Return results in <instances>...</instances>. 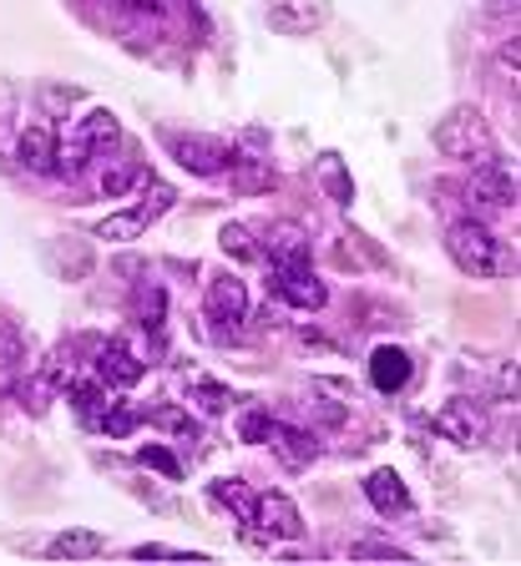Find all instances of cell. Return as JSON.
<instances>
[{
    "mask_svg": "<svg viewBox=\"0 0 521 566\" xmlns=\"http://www.w3.org/2000/svg\"><path fill=\"white\" fill-rule=\"evenodd\" d=\"M446 248L456 259V269L471 273V279H507V273H517V253L507 243H497V233L486 223H471V218L450 223Z\"/></svg>",
    "mask_w": 521,
    "mask_h": 566,
    "instance_id": "1",
    "label": "cell"
},
{
    "mask_svg": "<svg viewBox=\"0 0 521 566\" xmlns=\"http://www.w3.org/2000/svg\"><path fill=\"white\" fill-rule=\"evenodd\" d=\"M436 147L446 157H461V163H491L497 157V142H491V132H486V117L476 112V106H456L446 122L436 127Z\"/></svg>",
    "mask_w": 521,
    "mask_h": 566,
    "instance_id": "2",
    "label": "cell"
},
{
    "mask_svg": "<svg viewBox=\"0 0 521 566\" xmlns=\"http://www.w3.org/2000/svg\"><path fill=\"white\" fill-rule=\"evenodd\" d=\"M112 142H122V127L112 112H86L82 122L72 127V137L56 147V167H66V172H76V167H86L92 157H102L112 147Z\"/></svg>",
    "mask_w": 521,
    "mask_h": 566,
    "instance_id": "3",
    "label": "cell"
},
{
    "mask_svg": "<svg viewBox=\"0 0 521 566\" xmlns=\"http://www.w3.org/2000/svg\"><path fill=\"white\" fill-rule=\"evenodd\" d=\"M178 202V192L167 188V182H147V192H143V202L132 212H117V218H107V223H96V238H107V243H127V238H137L147 223H157L167 208Z\"/></svg>",
    "mask_w": 521,
    "mask_h": 566,
    "instance_id": "4",
    "label": "cell"
},
{
    "mask_svg": "<svg viewBox=\"0 0 521 566\" xmlns=\"http://www.w3.org/2000/svg\"><path fill=\"white\" fill-rule=\"evenodd\" d=\"M167 147H173V157H178L188 172H198V177H213V172H223L228 163H233V147H228L223 137H198V132H167Z\"/></svg>",
    "mask_w": 521,
    "mask_h": 566,
    "instance_id": "5",
    "label": "cell"
},
{
    "mask_svg": "<svg viewBox=\"0 0 521 566\" xmlns=\"http://www.w3.org/2000/svg\"><path fill=\"white\" fill-rule=\"evenodd\" d=\"M202 314H208V324H218V334H233V324H243V314H249V289H243V279L218 273V279L208 283Z\"/></svg>",
    "mask_w": 521,
    "mask_h": 566,
    "instance_id": "6",
    "label": "cell"
},
{
    "mask_svg": "<svg viewBox=\"0 0 521 566\" xmlns=\"http://www.w3.org/2000/svg\"><path fill=\"white\" fill-rule=\"evenodd\" d=\"M273 294L294 308H324L330 289H324L320 273L309 269V259H304V263H273Z\"/></svg>",
    "mask_w": 521,
    "mask_h": 566,
    "instance_id": "7",
    "label": "cell"
},
{
    "mask_svg": "<svg viewBox=\"0 0 521 566\" xmlns=\"http://www.w3.org/2000/svg\"><path fill=\"white\" fill-rule=\"evenodd\" d=\"M263 446L273 450V460L279 465H289V471H304V465H314L320 460V440L309 436V430H299V424H279L273 420V430H269V440Z\"/></svg>",
    "mask_w": 521,
    "mask_h": 566,
    "instance_id": "8",
    "label": "cell"
},
{
    "mask_svg": "<svg viewBox=\"0 0 521 566\" xmlns=\"http://www.w3.org/2000/svg\"><path fill=\"white\" fill-rule=\"evenodd\" d=\"M324 21H330L324 0H273V11H269V25L279 35H309V31H320Z\"/></svg>",
    "mask_w": 521,
    "mask_h": 566,
    "instance_id": "9",
    "label": "cell"
},
{
    "mask_svg": "<svg viewBox=\"0 0 521 566\" xmlns=\"http://www.w3.org/2000/svg\"><path fill=\"white\" fill-rule=\"evenodd\" d=\"M471 192L486 202V208H517V172H511L501 157H491V163L476 167Z\"/></svg>",
    "mask_w": 521,
    "mask_h": 566,
    "instance_id": "10",
    "label": "cell"
},
{
    "mask_svg": "<svg viewBox=\"0 0 521 566\" xmlns=\"http://www.w3.org/2000/svg\"><path fill=\"white\" fill-rule=\"evenodd\" d=\"M253 526H263L269 536H284V542H294L299 531H304V516H299V506L289 501V495L269 491L253 501Z\"/></svg>",
    "mask_w": 521,
    "mask_h": 566,
    "instance_id": "11",
    "label": "cell"
},
{
    "mask_svg": "<svg viewBox=\"0 0 521 566\" xmlns=\"http://www.w3.org/2000/svg\"><path fill=\"white\" fill-rule=\"evenodd\" d=\"M415 365H410V354L395 349V344H379L375 354H369V385L379 389V395H400L405 385H410Z\"/></svg>",
    "mask_w": 521,
    "mask_h": 566,
    "instance_id": "12",
    "label": "cell"
},
{
    "mask_svg": "<svg viewBox=\"0 0 521 566\" xmlns=\"http://www.w3.org/2000/svg\"><path fill=\"white\" fill-rule=\"evenodd\" d=\"M143 369L147 365L122 339H107L102 349H96V379H102V385H122V389H127V385H137V379H143Z\"/></svg>",
    "mask_w": 521,
    "mask_h": 566,
    "instance_id": "13",
    "label": "cell"
},
{
    "mask_svg": "<svg viewBox=\"0 0 521 566\" xmlns=\"http://www.w3.org/2000/svg\"><path fill=\"white\" fill-rule=\"evenodd\" d=\"M365 495L379 516H405V511H410V491H405V481L395 471H369Z\"/></svg>",
    "mask_w": 521,
    "mask_h": 566,
    "instance_id": "14",
    "label": "cell"
},
{
    "mask_svg": "<svg viewBox=\"0 0 521 566\" xmlns=\"http://www.w3.org/2000/svg\"><path fill=\"white\" fill-rule=\"evenodd\" d=\"M436 430H440V436H450L456 446H481L486 420H481V410H471L466 400H456V405H450V410L436 420Z\"/></svg>",
    "mask_w": 521,
    "mask_h": 566,
    "instance_id": "15",
    "label": "cell"
},
{
    "mask_svg": "<svg viewBox=\"0 0 521 566\" xmlns=\"http://www.w3.org/2000/svg\"><path fill=\"white\" fill-rule=\"evenodd\" d=\"M21 163L31 167V172H51V167H56V132H51L46 122L21 132Z\"/></svg>",
    "mask_w": 521,
    "mask_h": 566,
    "instance_id": "16",
    "label": "cell"
},
{
    "mask_svg": "<svg viewBox=\"0 0 521 566\" xmlns=\"http://www.w3.org/2000/svg\"><path fill=\"white\" fill-rule=\"evenodd\" d=\"M269 263H304L309 259V233L299 223H273L269 228Z\"/></svg>",
    "mask_w": 521,
    "mask_h": 566,
    "instance_id": "17",
    "label": "cell"
},
{
    "mask_svg": "<svg viewBox=\"0 0 521 566\" xmlns=\"http://www.w3.org/2000/svg\"><path fill=\"white\" fill-rule=\"evenodd\" d=\"M21 369H25V344H21V334L11 329V324H0V395L21 379Z\"/></svg>",
    "mask_w": 521,
    "mask_h": 566,
    "instance_id": "18",
    "label": "cell"
},
{
    "mask_svg": "<svg viewBox=\"0 0 521 566\" xmlns=\"http://www.w3.org/2000/svg\"><path fill=\"white\" fill-rule=\"evenodd\" d=\"M102 546H107V542H102L96 531H61V536L46 546V552H51V556H66V562H76V556H96Z\"/></svg>",
    "mask_w": 521,
    "mask_h": 566,
    "instance_id": "19",
    "label": "cell"
},
{
    "mask_svg": "<svg viewBox=\"0 0 521 566\" xmlns=\"http://www.w3.org/2000/svg\"><path fill=\"white\" fill-rule=\"evenodd\" d=\"M188 395H192V400H198L208 415H223L228 405H233V389L218 385V379H202V375H192V379H188Z\"/></svg>",
    "mask_w": 521,
    "mask_h": 566,
    "instance_id": "20",
    "label": "cell"
},
{
    "mask_svg": "<svg viewBox=\"0 0 521 566\" xmlns=\"http://www.w3.org/2000/svg\"><path fill=\"white\" fill-rule=\"evenodd\" d=\"M213 501L233 511L243 526H253V495L243 491V481H213Z\"/></svg>",
    "mask_w": 521,
    "mask_h": 566,
    "instance_id": "21",
    "label": "cell"
},
{
    "mask_svg": "<svg viewBox=\"0 0 521 566\" xmlns=\"http://www.w3.org/2000/svg\"><path fill=\"white\" fill-rule=\"evenodd\" d=\"M320 177H324V188H330V198L350 208V198H355V182H350V172H344V163L334 153L320 157Z\"/></svg>",
    "mask_w": 521,
    "mask_h": 566,
    "instance_id": "22",
    "label": "cell"
},
{
    "mask_svg": "<svg viewBox=\"0 0 521 566\" xmlns=\"http://www.w3.org/2000/svg\"><path fill=\"white\" fill-rule=\"evenodd\" d=\"M137 177H143V167L132 163V157H117V163L102 172V192H107V198H122V192H127Z\"/></svg>",
    "mask_w": 521,
    "mask_h": 566,
    "instance_id": "23",
    "label": "cell"
},
{
    "mask_svg": "<svg viewBox=\"0 0 521 566\" xmlns=\"http://www.w3.org/2000/svg\"><path fill=\"white\" fill-rule=\"evenodd\" d=\"M72 400H76V415H82L86 424H102V415H107V395H102V385H76Z\"/></svg>",
    "mask_w": 521,
    "mask_h": 566,
    "instance_id": "24",
    "label": "cell"
},
{
    "mask_svg": "<svg viewBox=\"0 0 521 566\" xmlns=\"http://www.w3.org/2000/svg\"><path fill=\"white\" fill-rule=\"evenodd\" d=\"M147 420L167 424V430H178L183 440H198V436H202L198 424H192V420H188V415H183V410H173V405H153V410H147Z\"/></svg>",
    "mask_w": 521,
    "mask_h": 566,
    "instance_id": "25",
    "label": "cell"
},
{
    "mask_svg": "<svg viewBox=\"0 0 521 566\" xmlns=\"http://www.w3.org/2000/svg\"><path fill=\"white\" fill-rule=\"evenodd\" d=\"M223 253H233V259H243V263H253V259H259V248H253L249 228L228 223V228H223Z\"/></svg>",
    "mask_w": 521,
    "mask_h": 566,
    "instance_id": "26",
    "label": "cell"
},
{
    "mask_svg": "<svg viewBox=\"0 0 521 566\" xmlns=\"http://www.w3.org/2000/svg\"><path fill=\"white\" fill-rule=\"evenodd\" d=\"M137 420H143V415L127 410V405H107V415H102V430L122 440V436H132V430H137Z\"/></svg>",
    "mask_w": 521,
    "mask_h": 566,
    "instance_id": "27",
    "label": "cell"
},
{
    "mask_svg": "<svg viewBox=\"0 0 521 566\" xmlns=\"http://www.w3.org/2000/svg\"><path fill=\"white\" fill-rule=\"evenodd\" d=\"M137 460H143V465H153V471H163V475H173V481L183 475V460L173 455V450H163V446H143V450H137Z\"/></svg>",
    "mask_w": 521,
    "mask_h": 566,
    "instance_id": "28",
    "label": "cell"
},
{
    "mask_svg": "<svg viewBox=\"0 0 521 566\" xmlns=\"http://www.w3.org/2000/svg\"><path fill=\"white\" fill-rule=\"evenodd\" d=\"M269 430H273V415H263V410H249L243 420H238V436L249 440V446H263V440H269Z\"/></svg>",
    "mask_w": 521,
    "mask_h": 566,
    "instance_id": "29",
    "label": "cell"
},
{
    "mask_svg": "<svg viewBox=\"0 0 521 566\" xmlns=\"http://www.w3.org/2000/svg\"><path fill=\"white\" fill-rule=\"evenodd\" d=\"M143 329L163 334V289H157V283H147L143 289Z\"/></svg>",
    "mask_w": 521,
    "mask_h": 566,
    "instance_id": "30",
    "label": "cell"
},
{
    "mask_svg": "<svg viewBox=\"0 0 521 566\" xmlns=\"http://www.w3.org/2000/svg\"><path fill=\"white\" fill-rule=\"evenodd\" d=\"M350 556H379V562H410V552L395 542H355L350 546Z\"/></svg>",
    "mask_w": 521,
    "mask_h": 566,
    "instance_id": "31",
    "label": "cell"
},
{
    "mask_svg": "<svg viewBox=\"0 0 521 566\" xmlns=\"http://www.w3.org/2000/svg\"><path fill=\"white\" fill-rule=\"evenodd\" d=\"M132 556H188V552H178V546H137Z\"/></svg>",
    "mask_w": 521,
    "mask_h": 566,
    "instance_id": "32",
    "label": "cell"
}]
</instances>
